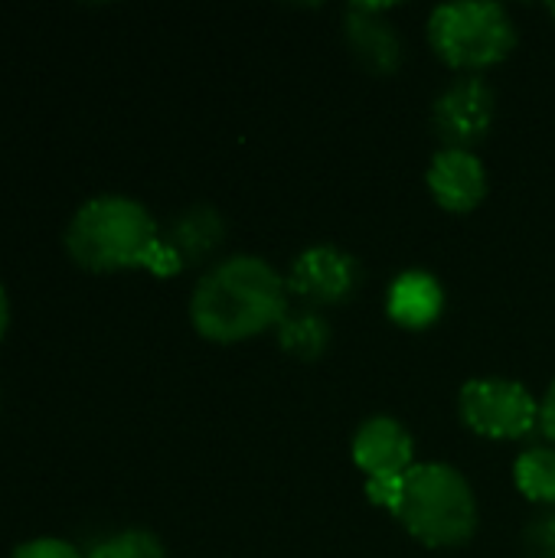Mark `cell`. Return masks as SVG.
Masks as SVG:
<instances>
[{
    "mask_svg": "<svg viewBox=\"0 0 555 558\" xmlns=\"http://www.w3.org/2000/svg\"><path fill=\"white\" fill-rule=\"evenodd\" d=\"M494 114H497V101L491 85L478 75H464L438 95L432 124L435 134L445 141V147L471 150V144H478L491 131Z\"/></svg>",
    "mask_w": 555,
    "mask_h": 558,
    "instance_id": "7",
    "label": "cell"
},
{
    "mask_svg": "<svg viewBox=\"0 0 555 558\" xmlns=\"http://www.w3.org/2000/svg\"><path fill=\"white\" fill-rule=\"evenodd\" d=\"M540 432L555 445V379L550 383L543 402H540Z\"/></svg>",
    "mask_w": 555,
    "mask_h": 558,
    "instance_id": "18",
    "label": "cell"
},
{
    "mask_svg": "<svg viewBox=\"0 0 555 558\" xmlns=\"http://www.w3.org/2000/svg\"><path fill=\"white\" fill-rule=\"evenodd\" d=\"M7 324H10V304H7V291H3V284H0V340H3V333H7Z\"/></svg>",
    "mask_w": 555,
    "mask_h": 558,
    "instance_id": "19",
    "label": "cell"
},
{
    "mask_svg": "<svg viewBox=\"0 0 555 558\" xmlns=\"http://www.w3.org/2000/svg\"><path fill=\"white\" fill-rule=\"evenodd\" d=\"M429 190L448 213H471L487 196V170L474 150H438L429 167Z\"/></svg>",
    "mask_w": 555,
    "mask_h": 558,
    "instance_id": "10",
    "label": "cell"
},
{
    "mask_svg": "<svg viewBox=\"0 0 555 558\" xmlns=\"http://www.w3.org/2000/svg\"><path fill=\"white\" fill-rule=\"evenodd\" d=\"M550 13H553V16H555V3H553V7H550Z\"/></svg>",
    "mask_w": 555,
    "mask_h": 558,
    "instance_id": "20",
    "label": "cell"
},
{
    "mask_svg": "<svg viewBox=\"0 0 555 558\" xmlns=\"http://www.w3.org/2000/svg\"><path fill=\"white\" fill-rule=\"evenodd\" d=\"M343 36L363 69L376 75H393L402 65V39L386 20V7L353 3L343 16Z\"/></svg>",
    "mask_w": 555,
    "mask_h": 558,
    "instance_id": "9",
    "label": "cell"
},
{
    "mask_svg": "<svg viewBox=\"0 0 555 558\" xmlns=\"http://www.w3.org/2000/svg\"><path fill=\"white\" fill-rule=\"evenodd\" d=\"M278 343L298 360H317L330 347V327L317 311H288L278 324Z\"/></svg>",
    "mask_w": 555,
    "mask_h": 558,
    "instance_id": "13",
    "label": "cell"
},
{
    "mask_svg": "<svg viewBox=\"0 0 555 558\" xmlns=\"http://www.w3.org/2000/svg\"><path fill=\"white\" fill-rule=\"evenodd\" d=\"M288 281L255 255H236L206 271L190 298V320L203 340L242 343L288 314Z\"/></svg>",
    "mask_w": 555,
    "mask_h": 558,
    "instance_id": "1",
    "label": "cell"
},
{
    "mask_svg": "<svg viewBox=\"0 0 555 558\" xmlns=\"http://www.w3.org/2000/svg\"><path fill=\"white\" fill-rule=\"evenodd\" d=\"M523 546L530 558H555V507L543 510L536 520H530L523 533Z\"/></svg>",
    "mask_w": 555,
    "mask_h": 558,
    "instance_id": "16",
    "label": "cell"
},
{
    "mask_svg": "<svg viewBox=\"0 0 555 558\" xmlns=\"http://www.w3.org/2000/svg\"><path fill=\"white\" fill-rule=\"evenodd\" d=\"M458 412L464 425L491 441H520L540 428V402L514 379H471L461 386Z\"/></svg>",
    "mask_w": 555,
    "mask_h": 558,
    "instance_id": "5",
    "label": "cell"
},
{
    "mask_svg": "<svg viewBox=\"0 0 555 558\" xmlns=\"http://www.w3.org/2000/svg\"><path fill=\"white\" fill-rule=\"evenodd\" d=\"M65 248L72 262L88 271L147 268L160 278L183 271L154 216L128 196L88 199L65 229Z\"/></svg>",
    "mask_w": 555,
    "mask_h": 558,
    "instance_id": "2",
    "label": "cell"
},
{
    "mask_svg": "<svg viewBox=\"0 0 555 558\" xmlns=\"http://www.w3.org/2000/svg\"><path fill=\"white\" fill-rule=\"evenodd\" d=\"M386 510L429 549H458L478 530L474 490L451 464H415Z\"/></svg>",
    "mask_w": 555,
    "mask_h": 558,
    "instance_id": "3",
    "label": "cell"
},
{
    "mask_svg": "<svg viewBox=\"0 0 555 558\" xmlns=\"http://www.w3.org/2000/svg\"><path fill=\"white\" fill-rule=\"evenodd\" d=\"M357 284H360L357 258L340 252V248H330V245H317V248L301 252L291 265V275H288V291L307 304H317V307L350 301Z\"/></svg>",
    "mask_w": 555,
    "mask_h": 558,
    "instance_id": "8",
    "label": "cell"
},
{
    "mask_svg": "<svg viewBox=\"0 0 555 558\" xmlns=\"http://www.w3.org/2000/svg\"><path fill=\"white\" fill-rule=\"evenodd\" d=\"M226 239V222L213 206H193L183 216L173 219V226L167 229L164 242L167 248L177 255V262L183 268L200 265L203 258H209Z\"/></svg>",
    "mask_w": 555,
    "mask_h": 558,
    "instance_id": "12",
    "label": "cell"
},
{
    "mask_svg": "<svg viewBox=\"0 0 555 558\" xmlns=\"http://www.w3.org/2000/svg\"><path fill=\"white\" fill-rule=\"evenodd\" d=\"M389 317L406 330H425L432 327L445 311V291L442 284L425 271H406L393 281L386 298Z\"/></svg>",
    "mask_w": 555,
    "mask_h": 558,
    "instance_id": "11",
    "label": "cell"
},
{
    "mask_svg": "<svg viewBox=\"0 0 555 558\" xmlns=\"http://www.w3.org/2000/svg\"><path fill=\"white\" fill-rule=\"evenodd\" d=\"M10 558H82L69 543L62 539H33V543H23Z\"/></svg>",
    "mask_w": 555,
    "mask_h": 558,
    "instance_id": "17",
    "label": "cell"
},
{
    "mask_svg": "<svg viewBox=\"0 0 555 558\" xmlns=\"http://www.w3.org/2000/svg\"><path fill=\"white\" fill-rule=\"evenodd\" d=\"M429 43L445 65L481 72L514 52L517 26L500 3H445L429 20Z\"/></svg>",
    "mask_w": 555,
    "mask_h": 558,
    "instance_id": "4",
    "label": "cell"
},
{
    "mask_svg": "<svg viewBox=\"0 0 555 558\" xmlns=\"http://www.w3.org/2000/svg\"><path fill=\"white\" fill-rule=\"evenodd\" d=\"M514 481L527 500L555 507V448H527L514 464Z\"/></svg>",
    "mask_w": 555,
    "mask_h": 558,
    "instance_id": "14",
    "label": "cell"
},
{
    "mask_svg": "<svg viewBox=\"0 0 555 558\" xmlns=\"http://www.w3.org/2000/svg\"><path fill=\"white\" fill-rule=\"evenodd\" d=\"M88 558H167V553L157 536L128 530V533H118V536L105 539L101 546H95Z\"/></svg>",
    "mask_w": 555,
    "mask_h": 558,
    "instance_id": "15",
    "label": "cell"
},
{
    "mask_svg": "<svg viewBox=\"0 0 555 558\" xmlns=\"http://www.w3.org/2000/svg\"><path fill=\"white\" fill-rule=\"evenodd\" d=\"M412 435L389 415L363 422L353 435V464L366 474V497L389 507L399 481L415 468Z\"/></svg>",
    "mask_w": 555,
    "mask_h": 558,
    "instance_id": "6",
    "label": "cell"
}]
</instances>
